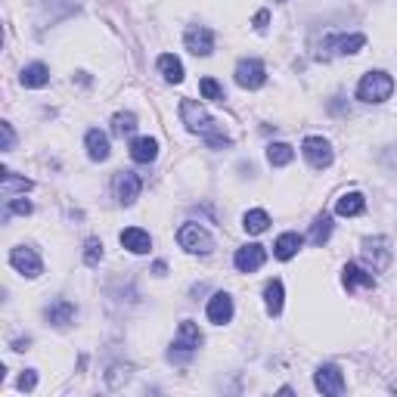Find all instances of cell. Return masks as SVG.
<instances>
[{
    "label": "cell",
    "instance_id": "obj_1",
    "mask_svg": "<svg viewBox=\"0 0 397 397\" xmlns=\"http://www.w3.org/2000/svg\"><path fill=\"white\" fill-rule=\"evenodd\" d=\"M394 94V78L388 72H366L357 84V99L360 103H385Z\"/></svg>",
    "mask_w": 397,
    "mask_h": 397
},
{
    "label": "cell",
    "instance_id": "obj_2",
    "mask_svg": "<svg viewBox=\"0 0 397 397\" xmlns=\"http://www.w3.org/2000/svg\"><path fill=\"white\" fill-rule=\"evenodd\" d=\"M202 344V332L199 326L192 323V320H183L180 326H177V339L171 344V351H168V360H187L196 354V348Z\"/></svg>",
    "mask_w": 397,
    "mask_h": 397
},
{
    "label": "cell",
    "instance_id": "obj_3",
    "mask_svg": "<svg viewBox=\"0 0 397 397\" xmlns=\"http://www.w3.org/2000/svg\"><path fill=\"white\" fill-rule=\"evenodd\" d=\"M177 242H180V249H187L190 255H211V249H214L211 233L199 224H183L180 230H177Z\"/></svg>",
    "mask_w": 397,
    "mask_h": 397
},
{
    "label": "cell",
    "instance_id": "obj_4",
    "mask_svg": "<svg viewBox=\"0 0 397 397\" xmlns=\"http://www.w3.org/2000/svg\"><path fill=\"white\" fill-rule=\"evenodd\" d=\"M180 121L187 124V131H192V134H211L214 131V118H211L196 99H183L180 103Z\"/></svg>",
    "mask_w": 397,
    "mask_h": 397
},
{
    "label": "cell",
    "instance_id": "obj_5",
    "mask_svg": "<svg viewBox=\"0 0 397 397\" xmlns=\"http://www.w3.org/2000/svg\"><path fill=\"white\" fill-rule=\"evenodd\" d=\"M363 261L369 264L373 273H382V270L391 264V249H388L385 236H373V239L363 242Z\"/></svg>",
    "mask_w": 397,
    "mask_h": 397
},
{
    "label": "cell",
    "instance_id": "obj_6",
    "mask_svg": "<svg viewBox=\"0 0 397 397\" xmlns=\"http://www.w3.org/2000/svg\"><path fill=\"white\" fill-rule=\"evenodd\" d=\"M10 264L19 270L22 276H28V280H35V276L44 273V264H40V255L31 246H16L10 251Z\"/></svg>",
    "mask_w": 397,
    "mask_h": 397
},
{
    "label": "cell",
    "instance_id": "obj_7",
    "mask_svg": "<svg viewBox=\"0 0 397 397\" xmlns=\"http://www.w3.org/2000/svg\"><path fill=\"white\" fill-rule=\"evenodd\" d=\"M301 152L310 162V168H317V171L332 165V146H329V140H323V137H308L301 143Z\"/></svg>",
    "mask_w": 397,
    "mask_h": 397
},
{
    "label": "cell",
    "instance_id": "obj_8",
    "mask_svg": "<svg viewBox=\"0 0 397 397\" xmlns=\"http://www.w3.org/2000/svg\"><path fill=\"white\" fill-rule=\"evenodd\" d=\"M314 385H317V391H320V394H329V397L344 394V376H342V369H339V366H332V363H326V366H320V369H317Z\"/></svg>",
    "mask_w": 397,
    "mask_h": 397
},
{
    "label": "cell",
    "instance_id": "obj_9",
    "mask_svg": "<svg viewBox=\"0 0 397 397\" xmlns=\"http://www.w3.org/2000/svg\"><path fill=\"white\" fill-rule=\"evenodd\" d=\"M264 81H267V72H264V65H261L258 59H242V62L236 65V84H239V87L258 90Z\"/></svg>",
    "mask_w": 397,
    "mask_h": 397
},
{
    "label": "cell",
    "instance_id": "obj_10",
    "mask_svg": "<svg viewBox=\"0 0 397 397\" xmlns=\"http://www.w3.org/2000/svg\"><path fill=\"white\" fill-rule=\"evenodd\" d=\"M264 261H267L264 246H242V249H236V255H233V264L239 273H255V270L264 267Z\"/></svg>",
    "mask_w": 397,
    "mask_h": 397
},
{
    "label": "cell",
    "instance_id": "obj_11",
    "mask_svg": "<svg viewBox=\"0 0 397 397\" xmlns=\"http://www.w3.org/2000/svg\"><path fill=\"white\" fill-rule=\"evenodd\" d=\"M140 190H143V180L134 171H118L115 177V196L121 205H134L140 199Z\"/></svg>",
    "mask_w": 397,
    "mask_h": 397
},
{
    "label": "cell",
    "instance_id": "obj_12",
    "mask_svg": "<svg viewBox=\"0 0 397 397\" xmlns=\"http://www.w3.org/2000/svg\"><path fill=\"white\" fill-rule=\"evenodd\" d=\"M187 50L192 56H211V50H214V35H211V28H202V25H192L187 28Z\"/></svg>",
    "mask_w": 397,
    "mask_h": 397
},
{
    "label": "cell",
    "instance_id": "obj_13",
    "mask_svg": "<svg viewBox=\"0 0 397 397\" xmlns=\"http://www.w3.org/2000/svg\"><path fill=\"white\" fill-rule=\"evenodd\" d=\"M75 314H78V308L69 301V298H56V301H50L47 304V310H44V317H47V323L50 326H56V329H65L75 320Z\"/></svg>",
    "mask_w": 397,
    "mask_h": 397
},
{
    "label": "cell",
    "instance_id": "obj_14",
    "mask_svg": "<svg viewBox=\"0 0 397 397\" xmlns=\"http://www.w3.org/2000/svg\"><path fill=\"white\" fill-rule=\"evenodd\" d=\"M208 320L214 326H224L233 320V298L227 292H214L208 301Z\"/></svg>",
    "mask_w": 397,
    "mask_h": 397
},
{
    "label": "cell",
    "instance_id": "obj_15",
    "mask_svg": "<svg viewBox=\"0 0 397 397\" xmlns=\"http://www.w3.org/2000/svg\"><path fill=\"white\" fill-rule=\"evenodd\" d=\"M121 246L134 251V255H146V251L152 249V236L146 230H140V227H128V230H121Z\"/></svg>",
    "mask_w": 397,
    "mask_h": 397
},
{
    "label": "cell",
    "instance_id": "obj_16",
    "mask_svg": "<svg viewBox=\"0 0 397 397\" xmlns=\"http://www.w3.org/2000/svg\"><path fill=\"white\" fill-rule=\"evenodd\" d=\"M342 283H344V289H376L373 273H369V270H363V267H357V264L344 267Z\"/></svg>",
    "mask_w": 397,
    "mask_h": 397
},
{
    "label": "cell",
    "instance_id": "obj_17",
    "mask_svg": "<svg viewBox=\"0 0 397 397\" xmlns=\"http://www.w3.org/2000/svg\"><path fill=\"white\" fill-rule=\"evenodd\" d=\"M156 156H158V140H152V137H137L131 143V158L137 165H149V162H156Z\"/></svg>",
    "mask_w": 397,
    "mask_h": 397
},
{
    "label": "cell",
    "instance_id": "obj_18",
    "mask_svg": "<svg viewBox=\"0 0 397 397\" xmlns=\"http://www.w3.org/2000/svg\"><path fill=\"white\" fill-rule=\"evenodd\" d=\"M366 211V199H363V192H344V196L335 202V214L342 217H357Z\"/></svg>",
    "mask_w": 397,
    "mask_h": 397
},
{
    "label": "cell",
    "instance_id": "obj_19",
    "mask_svg": "<svg viewBox=\"0 0 397 397\" xmlns=\"http://www.w3.org/2000/svg\"><path fill=\"white\" fill-rule=\"evenodd\" d=\"M19 84H22V87H44V84H50V69L44 62L25 65L22 75H19Z\"/></svg>",
    "mask_w": 397,
    "mask_h": 397
},
{
    "label": "cell",
    "instance_id": "obj_20",
    "mask_svg": "<svg viewBox=\"0 0 397 397\" xmlns=\"http://www.w3.org/2000/svg\"><path fill=\"white\" fill-rule=\"evenodd\" d=\"M301 246H304V239L298 233H283L280 239L273 242V255L280 258V261H289V258H295L301 251Z\"/></svg>",
    "mask_w": 397,
    "mask_h": 397
},
{
    "label": "cell",
    "instance_id": "obj_21",
    "mask_svg": "<svg viewBox=\"0 0 397 397\" xmlns=\"http://www.w3.org/2000/svg\"><path fill=\"white\" fill-rule=\"evenodd\" d=\"M84 143H87V156L94 158V162H106L109 158V137L103 131H87V137H84Z\"/></svg>",
    "mask_w": 397,
    "mask_h": 397
},
{
    "label": "cell",
    "instance_id": "obj_22",
    "mask_svg": "<svg viewBox=\"0 0 397 397\" xmlns=\"http://www.w3.org/2000/svg\"><path fill=\"white\" fill-rule=\"evenodd\" d=\"M283 298H285L283 283H280V280H270V283L264 285V304H267V314H270V317H280V314H283Z\"/></svg>",
    "mask_w": 397,
    "mask_h": 397
},
{
    "label": "cell",
    "instance_id": "obj_23",
    "mask_svg": "<svg viewBox=\"0 0 397 397\" xmlns=\"http://www.w3.org/2000/svg\"><path fill=\"white\" fill-rule=\"evenodd\" d=\"M158 72H162L165 81H171V84L183 81V62L174 53H162V56H158Z\"/></svg>",
    "mask_w": 397,
    "mask_h": 397
},
{
    "label": "cell",
    "instance_id": "obj_24",
    "mask_svg": "<svg viewBox=\"0 0 397 397\" xmlns=\"http://www.w3.org/2000/svg\"><path fill=\"white\" fill-rule=\"evenodd\" d=\"M0 190H4V196L6 199H13V192H25V190H31V180L28 177H16L13 171H0Z\"/></svg>",
    "mask_w": 397,
    "mask_h": 397
},
{
    "label": "cell",
    "instance_id": "obj_25",
    "mask_svg": "<svg viewBox=\"0 0 397 397\" xmlns=\"http://www.w3.org/2000/svg\"><path fill=\"white\" fill-rule=\"evenodd\" d=\"M366 44V35H342V38H332L326 47H335L332 53H342V56H351Z\"/></svg>",
    "mask_w": 397,
    "mask_h": 397
},
{
    "label": "cell",
    "instance_id": "obj_26",
    "mask_svg": "<svg viewBox=\"0 0 397 397\" xmlns=\"http://www.w3.org/2000/svg\"><path fill=\"white\" fill-rule=\"evenodd\" d=\"M242 227H246V233L258 236V233H264L270 227V214L267 211H261V208H251V211H246V217H242Z\"/></svg>",
    "mask_w": 397,
    "mask_h": 397
},
{
    "label": "cell",
    "instance_id": "obj_27",
    "mask_svg": "<svg viewBox=\"0 0 397 397\" xmlns=\"http://www.w3.org/2000/svg\"><path fill=\"white\" fill-rule=\"evenodd\" d=\"M292 158H295V149L289 146V143H270V146H267V162L273 168L289 165Z\"/></svg>",
    "mask_w": 397,
    "mask_h": 397
},
{
    "label": "cell",
    "instance_id": "obj_28",
    "mask_svg": "<svg viewBox=\"0 0 397 397\" xmlns=\"http://www.w3.org/2000/svg\"><path fill=\"white\" fill-rule=\"evenodd\" d=\"M332 236V217L329 214H320L314 224H310V242L314 246H323V242Z\"/></svg>",
    "mask_w": 397,
    "mask_h": 397
},
{
    "label": "cell",
    "instance_id": "obj_29",
    "mask_svg": "<svg viewBox=\"0 0 397 397\" xmlns=\"http://www.w3.org/2000/svg\"><path fill=\"white\" fill-rule=\"evenodd\" d=\"M134 131H137V115L134 112H118L112 118V134L115 137H131Z\"/></svg>",
    "mask_w": 397,
    "mask_h": 397
},
{
    "label": "cell",
    "instance_id": "obj_30",
    "mask_svg": "<svg viewBox=\"0 0 397 397\" xmlns=\"http://www.w3.org/2000/svg\"><path fill=\"white\" fill-rule=\"evenodd\" d=\"M199 90H202V97H205V99L224 103V87H221V84H217L214 78H202V81H199Z\"/></svg>",
    "mask_w": 397,
    "mask_h": 397
},
{
    "label": "cell",
    "instance_id": "obj_31",
    "mask_svg": "<svg viewBox=\"0 0 397 397\" xmlns=\"http://www.w3.org/2000/svg\"><path fill=\"white\" fill-rule=\"evenodd\" d=\"M99 261H103V242H99V239H87V246H84V264L97 267Z\"/></svg>",
    "mask_w": 397,
    "mask_h": 397
},
{
    "label": "cell",
    "instance_id": "obj_32",
    "mask_svg": "<svg viewBox=\"0 0 397 397\" xmlns=\"http://www.w3.org/2000/svg\"><path fill=\"white\" fill-rule=\"evenodd\" d=\"M6 214H31V202L28 199H10Z\"/></svg>",
    "mask_w": 397,
    "mask_h": 397
},
{
    "label": "cell",
    "instance_id": "obj_33",
    "mask_svg": "<svg viewBox=\"0 0 397 397\" xmlns=\"http://www.w3.org/2000/svg\"><path fill=\"white\" fill-rule=\"evenodd\" d=\"M35 385H38V373L35 369H25L19 376V391H35Z\"/></svg>",
    "mask_w": 397,
    "mask_h": 397
},
{
    "label": "cell",
    "instance_id": "obj_34",
    "mask_svg": "<svg viewBox=\"0 0 397 397\" xmlns=\"http://www.w3.org/2000/svg\"><path fill=\"white\" fill-rule=\"evenodd\" d=\"M0 131H4V152H10V149H13V143H16L13 124H10V121H4V124H0Z\"/></svg>",
    "mask_w": 397,
    "mask_h": 397
},
{
    "label": "cell",
    "instance_id": "obj_35",
    "mask_svg": "<svg viewBox=\"0 0 397 397\" xmlns=\"http://www.w3.org/2000/svg\"><path fill=\"white\" fill-rule=\"evenodd\" d=\"M267 22H270V13H267V10H261V13L255 16V22H251V25H255L258 31H264V28H267Z\"/></svg>",
    "mask_w": 397,
    "mask_h": 397
},
{
    "label": "cell",
    "instance_id": "obj_36",
    "mask_svg": "<svg viewBox=\"0 0 397 397\" xmlns=\"http://www.w3.org/2000/svg\"><path fill=\"white\" fill-rule=\"evenodd\" d=\"M276 4H285V0H276Z\"/></svg>",
    "mask_w": 397,
    "mask_h": 397
}]
</instances>
